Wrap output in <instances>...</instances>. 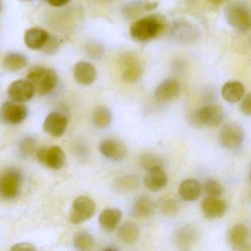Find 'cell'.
<instances>
[{"label":"cell","mask_w":251,"mask_h":251,"mask_svg":"<svg viewBox=\"0 0 251 251\" xmlns=\"http://www.w3.org/2000/svg\"><path fill=\"white\" fill-rule=\"evenodd\" d=\"M27 80L33 85L38 95L44 96L54 91L57 84L55 71L49 68H36L27 75Z\"/></svg>","instance_id":"cell-1"},{"label":"cell","mask_w":251,"mask_h":251,"mask_svg":"<svg viewBox=\"0 0 251 251\" xmlns=\"http://www.w3.org/2000/svg\"><path fill=\"white\" fill-rule=\"evenodd\" d=\"M162 22L157 16H149L136 21L130 28L131 38L146 41L155 38L162 29Z\"/></svg>","instance_id":"cell-2"},{"label":"cell","mask_w":251,"mask_h":251,"mask_svg":"<svg viewBox=\"0 0 251 251\" xmlns=\"http://www.w3.org/2000/svg\"><path fill=\"white\" fill-rule=\"evenodd\" d=\"M22 184L21 172L16 169H9L0 174V197L11 200L19 195Z\"/></svg>","instance_id":"cell-3"},{"label":"cell","mask_w":251,"mask_h":251,"mask_svg":"<svg viewBox=\"0 0 251 251\" xmlns=\"http://www.w3.org/2000/svg\"><path fill=\"white\" fill-rule=\"evenodd\" d=\"M225 17L230 26L239 32H246L251 28V14L247 8L240 4L227 6Z\"/></svg>","instance_id":"cell-4"},{"label":"cell","mask_w":251,"mask_h":251,"mask_svg":"<svg viewBox=\"0 0 251 251\" xmlns=\"http://www.w3.org/2000/svg\"><path fill=\"white\" fill-rule=\"evenodd\" d=\"M225 119L224 109L219 105H208L199 109L193 116V122L196 125H207L218 127Z\"/></svg>","instance_id":"cell-5"},{"label":"cell","mask_w":251,"mask_h":251,"mask_svg":"<svg viewBox=\"0 0 251 251\" xmlns=\"http://www.w3.org/2000/svg\"><path fill=\"white\" fill-rule=\"evenodd\" d=\"M95 202L88 196H80L75 199L71 212V222L75 224L82 223L91 219L95 215Z\"/></svg>","instance_id":"cell-6"},{"label":"cell","mask_w":251,"mask_h":251,"mask_svg":"<svg viewBox=\"0 0 251 251\" xmlns=\"http://www.w3.org/2000/svg\"><path fill=\"white\" fill-rule=\"evenodd\" d=\"M245 139V133L241 126L236 123L224 125L220 133L219 141L224 148L235 150L242 145Z\"/></svg>","instance_id":"cell-7"},{"label":"cell","mask_w":251,"mask_h":251,"mask_svg":"<svg viewBox=\"0 0 251 251\" xmlns=\"http://www.w3.org/2000/svg\"><path fill=\"white\" fill-rule=\"evenodd\" d=\"M38 161L53 169H60L66 162V155L61 147H42L37 153Z\"/></svg>","instance_id":"cell-8"},{"label":"cell","mask_w":251,"mask_h":251,"mask_svg":"<svg viewBox=\"0 0 251 251\" xmlns=\"http://www.w3.org/2000/svg\"><path fill=\"white\" fill-rule=\"evenodd\" d=\"M35 91L33 85L28 80H18L9 85L7 94L16 103H24L29 101Z\"/></svg>","instance_id":"cell-9"},{"label":"cell","mask_w":251,"mask_h":251,"mask_svg":"<svg viewBox=\"0 0 251 251\" xmlns=\"http://www.w3.org/2000/svg\"><path fill=\"white\" fill-rule=\"evenodd\" d=\"M1 114L6 123L18 125L26 119L28 109L26 106L20 103L6 102L1 106Z\"/></svg>","instance_id":"cell-10"},{"label":"cell","mask_w":251,"mask_h":251,"mask_svg":"<svg viewBox=\"0 0 251 251\" xmlns=\"http://www.w3.org/2000/svg\"><path fill=\"white\" fill-rule=\"evenodd\" d=\"M103 156L114 162H121L126 156L127 149L123 141L117 139H107L100 144Z\"/></svg>","instance_id":"cell-11"},{"label":"cell","mask_w":251,"mask_h":251,"mask_svg":"<svg viewBox=\"0 0 251 251\" xmlns=\"http://www.w3.org/2000/svg\"><path fill=\"white\" fill-rule=\"evenodd\" d=\"M68 119L60 112H51L47 115L43 125L44 131L54 137H60L67 128Z\"/></svg>","instance_id":"cell-12"},{"label":"cell","mask_w":251,"mask_h":251,"mask_svg":"<svg viewBox=\"0 0 251 251\" xmlns=\"http://www.w3.org/2000/svg\"><path fill=\"white\" fill-rule=\"evenodd\" d=\"M201 209L205 218L207 219H218L226 213L228 205L218 197H206L201 203Z\"/></svg>","instance_id":"cell-13"},{"label":"cell","mask_w":251,"mask_h":251,"mask_svg":"<svg viewBox=\"0 0 251 251\" xmlns=\"http://www.w3.org/2000/svg\"><path fill=\"white\" fill-rule=\"evenodd\" d=\"M48 32L38 28H31L25 31L24 41L25 45L32 50H42L48 41Z\"/></svg>","instance_id":"cell-14"},{"label":"cell","mask_w":251,"mask_h":251,"mask_svg":"<svg viewBox=\"0 0 251 251\" xmlns=\"http://www.w3.org/2000/svg\"><path fill=\"white\" fill-rule=\"evenodd\" d=\"M74 76L76 82L80 85H90L97 80V69L88 62L80 61L75 65Z\"/></svg>","instance_id":"cell-15"},{"label":"cell","mask_w":251,"mask_h":251,"mask_svg":"<svg viewBox=\"0 0 251 251\" xmlns=\"http://www.w3.org/2000/svg\"><path fill=\"white\" fill-rule=\"evenodd\" d=\"M168 176L162 167H158L147 171L144 184L150 191L158 192L165 188L168 184Z\"/></svg>","instance_id":"cell-16"},{"label":"cell","mask_w":251,"mask_h":251,"mask_svg":"<svg viewBox=\"0 0 251 251\" xmlns=\"http://www.w3.org/2000/svg\"><path fill=\"white\" fill-rule=\"evenodd\" d=\"M179 89V84L175 80H166L159 84L155 90V97L158 101L162 103L171 101L177 97Z\"/></svg>","instance_id":"cell-17"},{"label":"cell","mask_w":251,"mask_h":251,"mask_svg":"<svg viewBox=\"0 0 251 251\" xmlns=\"http://www.w3.org/2000/svg\"><path fill=\"white\" fill-rule=\"evenodd\" d=\"M122 219V212L119 209H107L100 215L99 223L106 232H113Z\"/></svg>","instance_id":"cell-18"},{"label":"cell","mask_w":251,"mask_h":251,"mask_svg":"<svg viewBox=\"0 0 251 251\" xmlns=\"http://www.w3.org/2000/svg\"><path fill=\"white\" fill-rule=\"evenodd\" d=\"M180 197L185 201H195L201 194V186L197 180L188 178L180 184L178 188Z\"/></svg>","instance_id":"cell-19"},{"label":"cell","mask_w":251,"mask_h":251,"mask_svg":"<svg viewBox=\"0 0 251 251\" xmlns=\"http://www.w3.org/2000/svg\"><path fill=\"white\" fill-rule=\"evenodd\" d=\"M245 86L238 81H229L226 83L221 90V94L226 101L234 103L240 101L244 97Z\"/></svg>","instance_id":"cell-20"},{"label":"cell","mask_w":251,"mask_h":251,"mask_svg":"<svg viewBox=\"0 0 251 251\" xmlns=\"http://www.w3.org/2000/svg\"><path fill=\"white\" fill-rule=\"evenodd\" d=\"M155 207V203L150 197L140 196L133 205L132 215L138 218H149L154 212Z\"/></svg>","instance_id":"cell-21"},{"label":"cell","mask_w":251,"mask_h":251,"mask_svg":"<svg viewBox=\"0 0 251 251\" xmlns=\"http://www.w3.org/2000/svg\"><path fill=\"white\" fill-rule=\"evenodd\" d=\"M117 236L123 244H134L140 238V228L133 223H126L119 228Z\"/></svg>","instance_id":"cell-22"},{"label":"cell","mask_w":251,"mask_h":251,"mask_svg":"<svg viewBox=\"0 0 251 251\" xmlns=\"http://www.w3.org/2000/svg\"><path fill=\"white\" fill-rule=\"evenodd\" d=\"M2 64L10 72H18L26 67L27 58L21 53H8L3 57Z\"/></svg>","instance_id":"cell-23"},{"label":"cell","mask_w":251,"mask_h":251,"mask_svg":"<svg viewBox=\"0 0 251 251\" xmlns=\"http://www.w3.org/2000/svg\"><path fill=\"white\" fill-rule=\"evenodd\" d=\"M176 37L183 41H193L199 36V29L190 23L178 24L176 26Z\"/></svg>","instance_id":"cell-24"},{"label":"cell","mask_w":251,"mask_h":251,"mask_svg":"<svg viewBox=\"0 0 251 251\" xmlns=\"http://www.w3.org/2000/svg\"><path fill=\"white\" fill-rule=\"evenodd\" d=\"M74 245L77 250L88 251L93 250L96 246L94 236L87 231H80L75 235Z\"/></svg>","instance_id":"cell-25"},{"label":"cell","mask_w":251,"mask_h":251,"mask_svg":"<svg viewBox=\"0 0 251 251\" xmlns=\"http://www.w3.org/2000/svg\"><path fill=\"white\" fill-rule=\"evenodd\" d=\"M196 237V232L190 227H184L178 230L174 234V240L178 247H187L190 246Z\"/></svg>","instance_id":"cell-26"},{"label":"cell","mask_w":251,"mask_h":251,"mask_svg":"<svg viewBox=\"0 0 251 251\" xmlns=\"http://www.w3.org/2000/svg\"><path fill=\"white\" fill-rule=\"evenodd\" d=\"M248 239V230L242 224L235 225L230 231L229 242L233 246L240 247L246 243Z\"/></svg>","instance_id":"cell-27"},{"label":"cell","mask_w":251,"mask_h":251,"mask_svg":"<svg viewBox=\"0 0 251 251\" xmlns=\"http://www.w3.org/2000/svg\"><path fill=\"white\" fill-rule=\"evenodd\" d=\"M94 122L99 128H107L112 122L111 112L104 106L97 108L94 113Z\"/></svg>","instance_id":"cell-28"},{"label":"cell","mask_w":251,"mask_h":251,"mask_svg":"<svg viewBox=\"0 0 251 251\" xmlns=\"http://www.w3.org/2000/svg\"><path fill=\"white\" fill-rule=\"evenodd\" d=\"M139 185L138 178L135 176H125L115 183V187L119 192L127 193L134 190Z\"/></svg>","instance_id":"cell-29"},{"label":"cell","mask_w":251,"mask_h":251,"mask_svg":"<svg viewBox=\"0 0 251 251\" xmlns=\"http://www.w3.org/2000/svg\"><path fill=\"white\" fill-rule=\"evenodd\" d=\"M140 164L143 169L148 171L158 167H162L163 160L153 153H145L140 157Z\"/></svg>","instance_id":"cell-30"},{"label":"cell","mask_w":251,"mask_h":251,"mask_svg":"<svg viewBox=\"0 0 251 251\" xmlns=\"http://www.w3.org/2000/svg\"><path fill=\"white\" fill-rule=\"evenodd\" d=\"M203 189L209 197H219L224 192L222 184L215 179H208L203 185Z\"/></svg>","instance_id":"cell-31"},{"label":"cell","mask_w":251,"mask_h":251,"mask_svg":"<svg viewBox=\"0 0 251 251\" xmlns=\"http://www.w3.org/2000/svg\"><path fill=\"white\" fill-rule=\"evenodd\" d=\"M140 75V69L138 65L134 61H129L126 66L124 71L123 79L125 82L132 84L138 80Z\"/></svg>","instance_id":"cell-32"},{"label":"cell","mask_w":251,"mask_h":251,"mask_svg":"<svg viewBox=\"0 0 251 251\" xmlns=\"http://www.w3.org/2000/svg\"><path fill=\"white\" fill-rule=\"evenodd\" d=\"M35 146H36V142L32 137L24 139L21 142L20 149H19L21 156L22 157H28L31 156L35 151Z\"/></svg>","instance_id":"cell-33"},{"label":"cell","mask_w":251,"mask_h":251,"mask_svg":"<svg viewBox=\"0 0 251 251\" xmlns=\"http://www.w3.org/2000/svg\"><path fill=\"white\" fill-rule=\"evenodd\" d=\"M161 212L165 215L174 216L178 212V206L174 200H165L160 204Z\"/></svg>","instance_id":"cell-34"},{"label":"cell","mask_w":251,"mask_h":251,"mask_svg":"<svg viewBox=\"0 0 251 251\" xmlns=\"http://www.w3.org/2000/svg\"><path fill=\"white\" fill-rule=\"evenodd\" d=\"M144 10L143 4L140 2H134L130 4V5L126 7V14L128 17L132 18L141 13L142 10Z\"/></svg>","instance_id":"cell-35"},{"label":"cell","mask_w":251,"mask_h":251,"mask_svg":"<svg viewBox=\"0 0 251 251\" xmlns=\"http://www.w3.org/2000/svg\"><path fill=\"white\" fill-rule=\"evenodd\" d=\"M57 47H58V41H57V38L55 37L50 35L48 41L46 43L43 50L45 53H53L57 50Z\"/></svg>","instance_id":"cell-36"},{"label":"cell","mask_w":251,"mask_h":251,"mask_svg":"<svg viewBox=\"0 0 251 251\" xmlns=\"http://www.w3.org/2000/svg\"><path fill=\"white\" fill-rule=\"evenodd\" d=\"M240 109L243 113L251 116V93L246 94L240 105Z\"/></svg>","instance_id":"cell-37"},{"label":"cell","mask_w":251,"mask_h":251,"mask_svg":"<svg viewBox=\"0 0 251 251\" xmlns=\"http://www.w3.org/2000/svg\"><path fill=\"white\" fill-rule=\"evenodd\" d=\"M11 251H36V248L33 245L30 244V243H18V244L14 245L13 247L10 249Z\"/></svg>","instance_id":"cell-38"},{"label":"cell","mask_w":251,"mask_h":251,"mask_svg":"<svg viewBox=\"0 0 251 251\" xmlns=\"http://www.w3.org/2000/svg\"><path fill=\"white\" fill-rule=\"evenodd\" d=\"M71 0H47V1L51 5L54 6V7H61V6L66 5Z\"/></svg>","instance_id":"cell-39"},{"label":"cell","mask_w":251,"mask_h":251,"mask_svg":"<svg viewBox=\"0 0 251 251\" xmlns=\"http://www.w3.org/2000/svg\"><path fill=\"white\" fill-rule=\"evenodd\" d=\"M143 6H144V10L146 11H152V10L157 8L158 3L155 2V1H153V2H146L143 4Z\"/></svg>","instance_id":"cell-40"},{"label":"cell","mask_w":251,"mask_h":251,"mask_svg":"<svg viewBox=\"0 0 251 251\" xmlns=\"http://www.w3.org/2000/svg\"><path fill=\"white\" fill-rule=\"evenodd\" d=\"M187 4H193L198 1V0H184Z\"/></svg>","instance_id":"cell-41"},{"label":"cell","mask_w":251,"mask_h":251,"mask_svg":"<svg viewBox=\"0 0 251 251\" xmlns=\"http://www.w3.org/2000/svg\"><path fill=\"white\" fill-rule=\"evenodd\" d=\"M211 2L215 3V4H220V3L223 2L224 0H209Z\"/></svg>","instance_id":"cell-42"},{"label":"cell","mask_w":251,"mask_h":251,"mask_svg":"<svg viewBox=\"0 0 251 251\" xmlns=\"http://www.w3.org/2000/svg\"><path fill=\"white\" fill-rule=\"evenodd\" d=\"M1 8H2V1L0 0V12H1Z\"/></svg>","instance_id":"cell-43"},{"label":"cell","mask_w":251,"mask_h":251,"mask_svg":"<svg viewBox=\"0 0 251 251\" xmlns=\"http://www.w3.org/2000/svg\"><path fill=\"white\" fill-rule=\"evenodd\" d=\"M22 1H32V0H22Z\"/></svg>","instance_id":"cell-44"},{"label":"cell","mask_w":251,"mask_h":251,"mask_svg":"<svg viewBox=\"0 0 251 251\" xmlns=\"http://www.w3.org/2000/svg\"><path fill=\"white\" fill-rule=\"evenodd\" d=\"M250 178H251V171H250Z\"/></svg>","instance_id":"cell-45"},{"label":"cell","mask_w":251,"mask_h":251,"mask_svg":"<svg viewBox=\"0 0 251 251\" xmlns=\"http://www.w3.org/2000/svg\"><path fill=\"white\" fill-rule=\"evenodd\" d=\"M43 1H47V0H43Z\"/></svg>","instance_id":"cell-46"},{"label":"cell","mask_w":251,"mask_h":251,"mask_svg":"<svg viewBox=\"0 0 251 251\" xmlns=\"http://www.w3.org/2000/svg\"></svg>","instance_id":"cell-47"}]
</instances>
